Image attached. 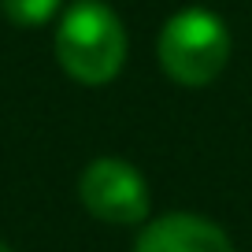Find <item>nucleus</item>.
Masks as SVG:
<instances>
[{
  "label": "nucleus",
  "instance_id": "1",
  "mask_svg": "<svg viewBox=\"0 0 252 252\" xmlns=\"http://www.w3.org/2000/svg\"><path fill=\"white\" fill-rule=\"evenodd\" d=\"M56 56L71 78L86 82V86H100L123 71L126 30L111 8H104L96 0H78L67 8L60 23Z\"/></svg>",
  "mask_w": 252,
  "mask_h": 252
},
{
  "label": "nucleus",
  "instance_id": "3",
  "mask_svg": "<svg viewBox=\"0 0 252 252\" xmlns=\"http://www.w3.org/2000/svg\"><path fill=\"white\" fill-rule=\"evenodd\" d=\"M78 193L89 215L115 226H134L149 215V186L141 171L115 156L93 159L78 182Z\"/></svg>",
  "mask_w": 252,
  "mask_h": 252
},
{
  "label": "nucleus",
  "instance_id": "2",
  "mask_svg": "<svg viewBox=\"0 0 252 252\" xmlns=\"http://www.w3.org/2000/svg\"><path fill=\"white\" fill-rule=\"evenodd\" d=\"M159 63L182 86H208L230 60V33L219 15L204 8H186L167 19L159 33Z\"/></svg>",
  "mask_w": 252,
  "mask_h": 252
},
{
  "label": "nucleus",
  "instance_id": "4",
  "mask_svg": "<svg viewBox=\"0 0 252 252\" xmlns=\"http://www.w3.org/2000/svg\"><path fill=\"white\" fill-rule=\"evenodd\" d=\"M134 252H234V245L215 222L189 212H174L149 222Z\"/></svg>",
  "mask_w": 252,
  "mask_h": 252
},
{
  "label": "nucleus",
  "instance_id": "5",
  "mask_svg": "<svg viewBox=\"0 0 252 252\" xmlns=\"http://www.w3.org/2000/svg\"><path fill=\"white\" fill-rule=\"evenodd\" d=\"M0 4H4V15L19 26H41L60 8V0H0Z\"/></svg>",
  "mask_w": 252,
  "mask_h": 252
},
{
  "label": "nucleus",
  "instance_id": "6",
  "mask_svg": "<svg viewBox=\"0 0 252 252\" xmlns=\"http://www.w3.org/2000/svg\"><path fill=\"white\" fill-rule=\"evenodd\" d=\"M0 252H11V249H8V245H4V241H0Z\"/></svg>",
  "mask_w": 252,
  "mask_h": 252
}]
</instances>
